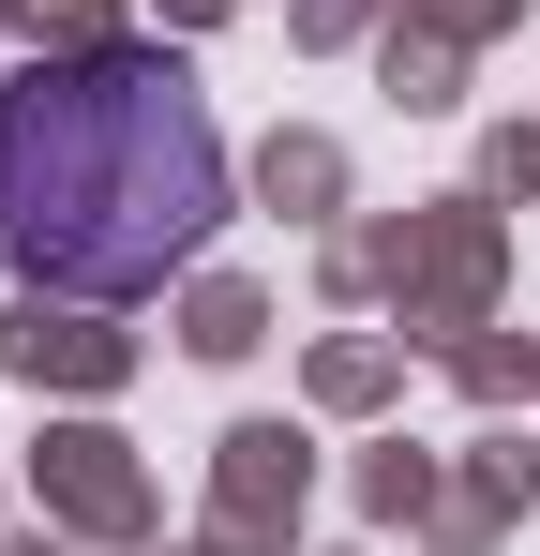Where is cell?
<instances>
[{
  "instance_id": "obj_1",
  "label": "cell",
  "mask_w": 540,
  "mask_h": 556,
  "mask_svg": "<svg viewBox=\"0 0 540 556\" xmlns=\"http://www.w3.org/2000/svg\"><path fill=\"white\" fill-rule=\"evenodd\" d=\"M226 226V136L166 46H76L0 91V256L46 301H151Z\"/></svg>"
}]
</instances>
